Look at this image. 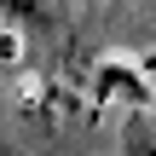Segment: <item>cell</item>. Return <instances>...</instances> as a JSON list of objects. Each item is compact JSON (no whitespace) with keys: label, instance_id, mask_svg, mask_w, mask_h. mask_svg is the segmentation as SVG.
Here are the masks:
<instances>
[{"label":"cell","instance_id":"6da1fadb","mask_svg":"<svg viewBox=\"0 0 156 156\" xmlns=\"http://www.w3.org/2000/svg\"><path fill=\"white\" fill-rule=\"evenodd\" d=\"M93 93H98V98H116V104H151L145 75H139V69H122V64H104L98 81H93Z\"/></svg>","mask_w":156,"mask_h":156},{"label":"cell","instance_id":"7a4b0ae2","mask_svg":"<svg viewBox=\"0 0 156 156\" xmlns=\"http://www.w3.org/2000/svg\"><path fill=\"white\" fill-rule=\"evenodd\" d=\"M133 156H156V139H133Z\"/></svg>","mask_w":156,"mask_h":156}]
</instances>
